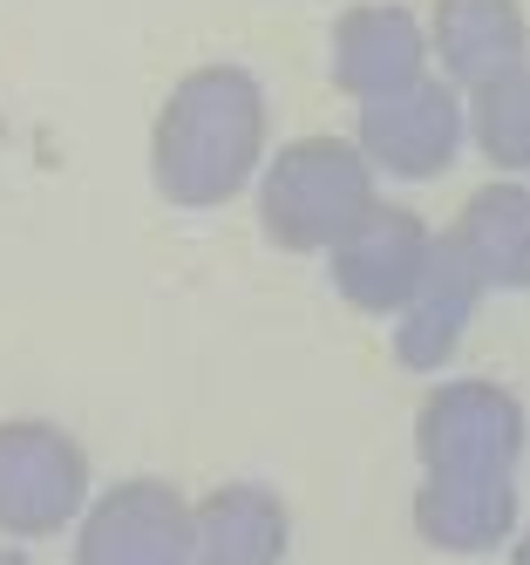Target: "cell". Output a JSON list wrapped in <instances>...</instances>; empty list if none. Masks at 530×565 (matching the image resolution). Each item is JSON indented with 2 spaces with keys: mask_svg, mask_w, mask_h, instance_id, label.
<instances>
[{
  "mask_svg": "<svg viewBox=\"0 0 530 565\" xmlns=\"http://www.w3.org/2000/svg\"><path fill=\"white\" fill-rule=\"evenodd\" d=\"M415 532L435 552H489L517 524L523 409L497 382H442L415 416Z\"/></svg>",
  "mask_w": 530,
  "mask_h": 565,
  "instance_id": "obj_1",
  "label": "cell"
},
{
  "mask_svg": "<svg viewBox=\"0 0 530 565\" xmlns=\"http://www.w3.org/2000/svg\"><path fill=\"white\" fill-rule=\"evenodd\" d=\"M266 157V96L245 68L212 62L191 68L156 109L150 130V178L184 212H212L252 184Z\"/></svg>",
  "mask_w": 530,
  "mask_h": 565,
  "instance_id": "obj_2",
  "label": "cell"
},
{
  "mask_svg": "<svg viewBox=\"0 0 530 565\" xmlns=\"http://www.w3.org/2000/svg\"><path fill=\"white\" fill-rule=\"evenodd\" d=\"M375 205V164L347 137L285 143L259 178V225L279 253H334Z\"/></svg>",
  "mask_w": 530,
  "mask_h": 565,
  "instance_id": "obj_3",
  "label": "cell"
},
{
  "mask_svg": "<svg viewBox=\"0 0 530 565\" xmlns=\"http://www.w3.org/2000/svg\"><path fill=\"white\" fill-rule=\"evenodd\" d=\"M89 504V457L55 423H0V532L55 539Z\"/></svg>",
  "mask_w": 530,
  "mask_h": 565,
  "instance_id": "obj_4",
  "label": "cell"
},
{
  "mask_svg": "<svg viewBox=\"0 0 530 565\" xmlns=\"http://www.w3.org/2000/svg\"><path fill=\"white\" fill-rule=\"evenodd\" d=\"M463 103L448 83H429L415 75L408 89H388V96H367L360 103V124H354V143L367 150V164L388 171V178H442L463 150Z\"/></svg>",
  "mask_w": 530,
  "mask_h": 565,
  "instance_id": "obj_5",
  "label": "cell"
},
{
  "mask_svg": "<svg viewBox=\"0 0 530 565\" xmlns=\"http://www.w3.org/2000/svg\"><path fill=\"white\" fill-rule=\"evenodd\" d=\"M75 565H191V504L163 477H130L82 511Z\"/></svg>",
  "mask_w": 530,
  "mask_h": 565,
  "instance_id": "obj_6",
  "label": "cell"
},
{
  "mask_svg": "<svg viewBox=\"0 0 530 565\" xmlns=\"http://www.w3.org/2000/svg\"><path fill=\"white\" fill-rule=\"evenodd\" d=\"M435 246L442 238L401 205H375L340 246H334V287L347 307L360 313H401L415 300V287L435 266Z\"/></svg>",
  "mask_w": 530,
  "mask_h": 565,
  "instance_id": "obj_7",
  "label": "cell"
},
{
  "mask_svg": "<svg viewBox=\"0 0 530 565\" xmlns=\"http://www.w3.org/2000/svg\"><path fill=\"white\" fill-rule=\"evenodd\" d=\"M429 62V34L408 8H347L334 21V83L367 103V96H388V89H408Z\"/></svg>",
  "mask_w": 530,
  "mask_h": 565,
  "instance_id": "obj_8",
  "label": "cell"
},
{
  "mask_svg": "<svg viewBox=\"0 0 530 565\" xmlns=\"http://www.w3.org/2000/svg\"><path fill=\"white\" fill-rule=\"evenodd\" d=\"M293 545V518L266 483H218L191 504V565H279Z\"/></svg>",
  "mask_w": 530,
  "mask_h": 565,
  "instance_id": "obj_9",
  "label": "cell"
},
{
  "mask_svg": "<svg viewBox=\"0 0 530 565\" xmlns=\"http://www.w3.org/2000/svg\"><path fill=\"white\" fill-rule=\"evenodd\" d=\"M429 49L448 68V83H489L504 68H523L530 55V28L517 0H435V21H429Z\"/></svg>",
  "mask_w": 530,
  "mask_h": 565,
  "instance_id": "obj_10",
  "label": "cell"
},
{
  "mask_svg": "<svg viewBox=\"0 0 530 565\" xmlns=\"http://www.w3.org/2000/svg\"><path fill=\"white\" fill-rule=\"evenodd\" d=\"M476 300H483V279H476V273L463 266V253L442 238L429 279L415 287V300L394 313V361H401V369H442V361L456 354L463 328L476 320Z\"/></svg>",
  "mask_w": 530,
  "mask_h": 565,
  "instance_id": "obj_11",
  "label": "cell"
},
{
  "mask_svg": "<svg viewBox=\"0 0 530 565\" xmlns=\"http://www.w3.org/2000/svg\"><path fill=\"white\" fill-rule=\"evenodd\" d=\"M442 238L463 253V266L483 287H510V294L530 287V191L523 184H483Z\"/></svg>",
  "mask_w": 530,
  "mask_h": 565,
  "instance_id": "obj_12",
  "label": "cell"
},
{
  "mask_svg": "<svg viewBox=\"0 0 530 565\" xmlns=\"http://www.w3.org/2000/svg\"><path fill=\"white\" fill-rule=\"evenodd\" d=\"M469 137L497 171H530V62L469 89Z\"/></svg>",
  "mask_w": 530,
  "mask_h": 565,
  "instance_id": "obj_13",
  "label": "cell"
},
{
  "mask_svg": "<svg viewBox=\"0 0 530 565\" xmlns=\"http://www.w3.org/2000/svg\"><path fill=\"white\" fill-rule=\"evenodd\" d=\"M510 565H530V532H523V545L510 552Z\"/></svg>",
  "mask_w": 530,
  "mask_h": 565,
  "instance_id": "obj_14",
  "label": "cell"
},
{
  "mask_svg": "<svg viewBox=\"0 0 530 565\" xmlns=\"http://www.w3.org/2000/svg\"><path fill=\"white\" fill-rule=\"evenodd\" d=\"M0 565H28V558H21V552H14V545H0Z\"/></svg>",
  "mask_w": 530,
  "mask_h": 565,
  "instance_id": "obj_15",
  "label": "cell"
}]
</instances>
